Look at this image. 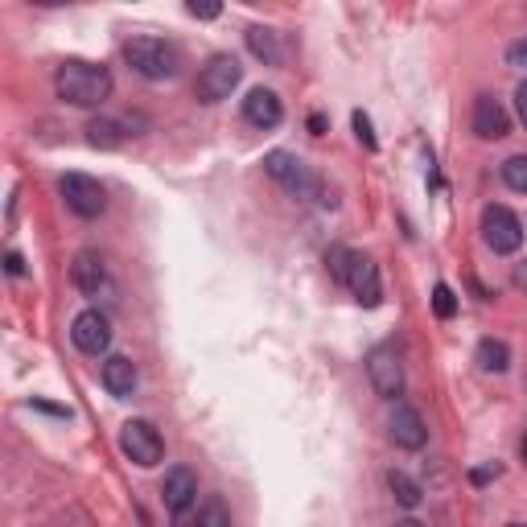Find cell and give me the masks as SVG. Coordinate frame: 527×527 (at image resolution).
I'll return each mask as SVG.
<instances>
[{"mask_svg":"<svg viewBox=\"0 0 527 527\" xmlns=\"http://www.w3.org/2000/svg\"><path fill=\"white\" fill-rule=\"evenodd\" d=\"M350 124H355V136H359L363 145L375 153V149H379V140H375V132H371V120H367V112H355V116H350Z\"/></svg>","mask_w":527,"mask_h":527,"instance_id":"obj_25","label":"cell"},{"mask_svg":"<svg viewBox=\"0 0 527 527\" xmlns=\"http://www.w3.org/2000/svg\"><path fill=\"white\" fill-rule=\"evenodd\" d=\"M243 116H248V124L256 128H276L280 120H285V108H280V95L268 91V87H252L248 99H243Z\"/></svg>","mask_w":527,"mask_h":527,"instance_id":"obj_14","label":"cell"},{"mask_svg":"<svg viewBox=\"0 0 527 527\" xmlns=\"http://www.w3.org/2000/svg\"><path fill=\"white\" fill-rule=\"evenodd\" d=\"M346 289L355 293V301L363 309H375L383 301V285H379V264L363 252H355V260H350V276H346Z\"/></svg>","mask_w":527,"mask_h":527,"instance_id":"obj_10","label":"cell"},{"mask_svg":"<svg viewBox=\"0 0 527 527\" xmlns=\"http://www.w3.org/2000/svg\"><path fill=\"white\" fill-rule=\"evenodd\" d=\"M173 527H202V515L186 511V515H173Z\"/></svg>","mask_w":527,"mask_h":527,"instance_id":"obj_30","label":"cell"},{"mask_svg":"<svg viewBox=\"0 0 527 527\" xmlns=\"http://www.w3.org/2000/svg\"><path fill=\"white\" fill-rule=\"evenodd\" d=\"M243 38H248V50L264 62V66H280L285 62V50H280V38L272 29H264V25H252L248 33H243Z\"/></svg>","mask_w":527,"mask_h":527,"instance_id":"obj_17","label":"cell"},{"mask_svg":"<svg viewBox=\"0 0 527 527\" xmlns=\"http://www.w3.org/2000/svg\"><path fill=\"white\" fill-rule=\"evenodd\" d=\"M350 260H355V252H350V248H330L326 252V268H330L334 280H342V285H346V276H350Z\"/></svg>","mask_w":527,"mask_h":527,"instance_id":"obj_22","label":"cell"},{"mask_svg":"<svg viewBox=\"0 0 527 527\" xmlns=\"http://www.w3.org/2000/svg\"><path fill=\"white\" fill-rule=\"evenodd\" d=\"M54 91L62 103H75V108H99L112 95V70L103 62H87V58H66L54 70Z\"/></svg>","mask_w":527,"mask_h":527,"instance_id":"obj_1","label":"cell"},{"mask_svg":"<svg viewBox=\"0 0 527 527\" xmlns=\"http://www.w3.org/2000/svg\"><path fill=\"white\" fill-rule=\"evenodd\" d=\"M70 285H75L83 297H99V289L108 285V268H103L99 252H79L75 264H70Z\"/></svg>","mask_w":527,"mask_h":527,"instance_id":"obj_15","label":"cell"},{"mask_svg":"<svg viewBox=\"0 0 527 527\" xmlns=\"http://www.w3.org/2000/svg\"><path fill=\"white\" fill-rule=\"evenodd\" d=\"M392 527H425V523H416V519H400V523H392Z\"/></svg>","mask_w":527,"mask_h":527,"instance_id":"obj_34","label":"cell"},{"mask_svg":"<svg viewBox=\"0 0 527 527\" xmlns=\"http://www.w3.org/2000/svg\"><path fill=\"white\" fill-rule=\"evenodd\" d=\"M503 182H507L511 190L527 194V153H519V157H507V161H503Z\"/></svg>","mask_w":527,"mask_h":527,"instance_id":"obj_21","label":"cell"},{"mask_svg":"<svg viewBox=\"0 0 527 527\" xmlns=\"http://www.w3.org/2000/svg\"><path fill=\"white\" fill-rule=\"evenodd\" d=\"M388 433L400 449H425L429 441V425H425V416H420L412 404H396L392 420H388Z\"/></svg>","mask_w":527,"mask_h":527,"instance_id":"obj_13","label":"cell"},{"mask_svg":"<svg viewBox=\"0 0 527 527\" xmlns=\"http://www.w3.org/2000/svg\"><path fill=\"white\" fill-rule=\"evenodd\" d=\"M470 124H474L478 140H503L511 132V116H507V108L495 95H478L474 99V120Z\"/></svg>","mask_w":527,"mask_h":527,"instance_id":"obj_12","label":"cell"},{"mask_svg":"<svg viewBox=\"0 0 527 527\" xmlns=\"http://www.w3.org/2000/svg\"><path fill=\"white\" fill-rule=\"evenodd\" d=\"M515 112H519V120H523V128H527V79L515 87Z\"/></svg>","mask_w":527,"mask_h":527,"instance_id":"obj_28","label":"cell"},{"mask_svg":"<svg viewBox=\"0 0 527 527\" xmlns=\"http://www.w3.org/2000/svg\"><path fill=\"white\" fill-rule=\"evenodd\" d=\"M103 388H108L116 400H128L136 392V363L128 355H112L103 363Z\"/></svg>","mask_w":527,"mask_h":527,"instance_id":"obj_16","label":"cell"},{"mask_svg":"<svg viewBox=\"0 0 527 527\" xmlns=\"http://www.w3.org/2000/svg\"><path fill=\"white\" fill-rule=\"evenodd\" d=\"M388 486H392V495H396V503L400 507H420V499H425V490H420V482H412L404 470H392L388 474Z\"/></svg>","mask_w":527,"mask_h":527,"instance_id":"obj_20","label":"cell"},{"mask_svg":"<svg viewBox=\"0 0 527 527\" xmlns=\"http://www.w3.org/2000/svg\"><path fill=\"white\" fill-rule=\"evenodd\" d=\"M58 194L79 219H99L103 210H108V194H103V186L95 178H87V173H62Z\"/></svg>","mask_w":527,"mask_h":527,"instance_id":"obj_7","label":"cell"},{"mask_svg":"<svg viewBox=\"0 0 527 527\" xmlns=\"http://www.w3.org/2000/svg\"><path fill=\"white\" fill-rule=\"evenodd\" d=\"M309 132L322 136V132H326V116H309Z\"/></svg>","mask_w":527,"mask_h":527,"instance_id":"obj_33","label":"cell"},{"mask_svg":"<svg viewBox=\"0 0 527 527\" xmlns=\"http://www.w3.org/2000/svg\"><path fill=\"white\" fill-rule=\"evenodd\" d=\"M519 453H523V466H527V433H523V445H519Z\"/></svg>","mask_w":527,"mask_h":527,"instance_id":"obj_35","label":"cell"},{"mask_svg":"<svg viewBox=\"0 0 527 527\" xmlns=\"http://www.w3.org/2000/svg\"><path fill=\"white\" fill-rule=\"evenodd\" d=\"M124 58H128V66L136 70V75L149 79V83L173 79L178 75V66H182L178 46L165 42V38H132V42H124Z\"/></svg>","mask_w":527,"mask_h":527,"instance_id":"obj_2","label":"cell"},{"mask_svg":"<svg viewBox=\"0 0 527 527\" xmlns=\"http://www.w3.org/2000/svg\"><path fill=\"white\" fill-rule=\"evenodd\" d=\"M482 239H486V248L495 252V256L519 252V243H523L519 215H515V210H507V206H486L482 210Z\"/></svg>","mask_w":527,"mask_h":527,"instance_id":"obj_6","label":"cell"},{"mask_svg":"<svg viewBox=\"0 0 527 527\" xmlns=\"http://www.w3.org/2000/svg\"><path fill=\"white\" fill-rule=\"evenodd\" d=\"M243 79V66L235 54H215L202 70H198V83H194V95L198 103H223Z\"/></svg>","mask_w":527,"mask_h":527,"instance_id":"obj_4","label":"cell"},{"mask_svg":"<svg viewBox=\"0 0 527 527\" xmlns=\"http://www.w3.org/2000/svg\"><path fill=\"white\" fill-rule=\"evenodd\" d=\"M223 9L219 5H198V0H194V5H190V17H202V21H210V17H219Z\"/></svg>","mask_w":527,"mask_h":527,"instance_id":"obj_29","label":"cell"},{"mask_svg":"<svg viewBox=\"0 0 527 527\" xmlns=\"http://www.w3.org/2000/svg\"><path fill=\"white\" fill-rule=\"evenodd\" d=\"M511 527H527V523H511Z\"/></svg>","mask_w":527,"mask_h":527,"instance_id":"obj_36","label":"cell"},{"mask_svg":"<svg viewBox=\"0 0 527 527\" xmlns=\"http://www.w3.org/2000/svg\"><path fill=\"white\" fill-rule=\"evenodd\" d=\"M87 140H91L95 149H120V145H124V128H120L116 120H103V116H99V120L87 124Z\"/></svg>","mask_w":527,"mask_h":527,"instance_id":"obj_19","label":"cell"},{"mask_svg":"<svg viewBox=\"0 0 527 527\" xmlns=\"http://www.w3.org/2000/svg\"><path fill=\"white\" fill-rule=\"evenodd\" d=\"M120 449H124V458L140 470H153L165 458V441H161L153 420H128V425L120 429Z\"/></svg>","mask_w":527,"mask_h":527,"instance_id":"obj_5","label":"cell"},{"mask_svg":"<svg viewBox=\"0 0 527 527\" xmlns=\"http://www.w3.org/2000/svg\"><path fill=\"white\" fill-rule=\"evenodd\" d=\"M433 313H437L441 322H449L453 313H458V297H453L449 285H437V289H433Z\"/></svg>","mask_w":527,"mask_h":527,"instance_id":"obj_23","label":"cell"},{"mask_svg":"<svg viewBox=\"0 0 527 527\" xmlns=\"http://www.w3.org/2000/svg\"><path fill=\"white\" fill-rule=\"evenodd\" d=\"M5 268H9V276H21V272H25V260H21L17 252H9V256H5Z\"/></svg>","mask_w":527,"mask_h":527,"instance_id":"obj_31","label":"cell"},{"mask_svg":"<svg viewBox=\"0 0 527 527\" xmlns=\"http://www.w3.org/2000/svg\"><path fill=\"white\" fill-rule=\"evenodd\" d=\"M70 342H75L83 355H103V350L112 346V322H108V313H99V309H83L75 322H70Z\"/></svg>","mask_w":527,"mask_h":527,"instance_id":"obj_9","label":"cell"},{"mask_svg":"<svg viewBox=\"0 0 527 527\" xmlns=\"http://www.w3.org/2000/svg\"><path fill=\"white\" fill-rule=\"evenodd\" d=\"M264 169H268V178H276V182L285 186L289 194H297V198H318L322 206H330L326 186L318 182V173H313V169H309L297 153L276 149V153H268V157H264Z\"/></svg>","mask_w":527,"mask_h":527,"instance_id":"obj_3","label":"cell"},{"mask_svg":"<svg viewBox=\"0 0 527 527\" xmlns=\"http://www.w3.org/2000/svg\"><path fill=\"white\" fill-rule=\"evenodd\" d=\"M507 62H511V66H519V70H527V38H523V42H515V46L507 50Z\"/></svg>","mask_w":527,"mask_h":527,"instance_id":"obj_27","label":"cell"},{"mask_svg":"<svg viewBox=\"0 0 527 527\" xmlns=\"http://www.w3.org/2000/svg\"><path fill=\"white\" fill-rule=\"evenodd\" d=\"M499 474H503V466H499V462H486V466L470 470V482H474V486H486L490 478H499Z\"/></svg>","mask_w":527,"mask_h":527,"instance_id":"obj_26","label":"cell"},{"mask_svg":"<svg viewBox=\"0 0 527 527\" xmlns=\"http://www.w3.org/2000/svg\"><path fill=\"white\" fill-rule=\"evenodd\" d=\"M202 527H231V515L223 507V499H210L206 511H202Z\"/></svg>","mask_w":527,"mask_h":527,"instance_id":"obj_24","label":"cell"},{"mask_svg":"<svg viewBox=\"0 0 527 527\" xmlns=\"http://www.w3.org/2000/svg\"><path fill=\"white\" fill-rule=\"evenodd\" d=\"M367 375H371V388L383 396V400H396L404 396V363L392 346H375L367 355Z\"/></svg>","mask_w":527,"mask_h":527,"instance_id":"obj_8","label":"cell"},{"mask_svg":"<svg viewBox=\"0 0 527 527\" xmlns=\"http://www.w3.org/2000/svg\"><path fill=\"white\" fill-rule=\"evenodd\" d=\"M161 499H165V511L169 515H186L198 499V474L190 466H173L161 482Z\"/></svg>","mask_w":527,"mask_h":527,"instance_id":"obj_11","label":"cell"},{"mask_svg":"<svg viewBox=\"0 0 527 527\" xmlns=\"http://www.w3.org/2000/svg\"><path fill=\"white\" fill-rule=\"evenodd\" d=\"M511 280H515V289H523V293H527V260H523V264H515Z\"/></svg>","mask_w":527,"mask_h":527,"instance_id":"obj_32","label":"cell"},{"mask_svg":"<svg viewBox=\"0 0 527 527\" xmlns=\"http://www.w3.org/2000/svg\"><path fill=\"white\" fill-rule=\"evenodd\" d=\"M478 367L490 375H503L511 367V346L503 338H482L478 342Z\"/></svg>","mask_w":527,"mask_h":527,"instance_id":"obj_18","label":"cell"}]
</instances>
